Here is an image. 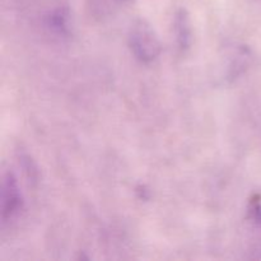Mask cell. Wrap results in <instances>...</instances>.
Masks as SVG:
<instances>
[{
	"label": "cell",
	"mask_w": 261,
	"mask_h": 261,
	"mask_svg": "<svg viewBox=\"0 0 261 261\" xmlns=\"http://www.w3.org/2000/svg\"><path fill=\"white\" fill-rule=\"evenodd\" d=\"M23 206V198L15 176L7 172L3 177L2 185V218L7 222L13 218Z\"/></svg>",
	"instance_id": "7a4b0ae2"
},
{
	"label": "cell",
	"mask_w": 261,
	"mask_h": 261,
	"mask_svg": "<svg viewBox=\"0 0 261 261\" xmlns=\"http://www.w3.org/2000/svg\"><path fill=\"white\" fill-rule=\"evenodd\" d=\"M246 219L256 228L261 229V194H252L247 204Z\"/></svg>",
	"instance_id": "52a82bcc"
},
{
	"label": "cell",
	"mask_w": 261,
	"mask_h": 261,
	"mask_svg": "<svg viewBox=\"0 0 261 261\" xmlns=\"http://www.w3.org/2000/svg\"><path fill=\"white\" fill-rule=\"evenodd\" d=\"M135 193H137V196L140 200H148L150 198L149 190L144 185H138L137 189H135Z\"/></svg>",
	"instance_id": "ba28073f"
},
{
	"label": "cell",
	"mask_w": 261,
	"mask_h": 261,
	"mask_svg": "<svg viewBox=\"0 0 261 261\" xmlns=\"http://www.w3.org/2000/svg\"><path fill=\"white\" fill-rule=\"evenodd\" d=\"M18 162H19V166L22 167L23 173H24L28 182L35 186L38 182L40 172H38V167L33 158L27 153H20L19 157H18Z\"/></svg>",
	"instance_id": "8992f818"
},
{
	"label": "cell",
	"mask_w": 261,
	"mask_h": 261,
	"mask_svg": "<svg viewBox=\"0 0 261 261\" xmlns=\"http://www.w3.org/2000/svg\"><path fill=\"white\" fill-rule=\"evenodd\" d=\"M173 25H175L173 28H175L176 41H177L180 50H189L191 43H193V30H191L190 15H189L188 10L185 8L177 9L175 14V20H173Z\"/></svg>",
	"instance_id": "3957f363"
},
{
	"label": "cell",
	"mask_w": 261,
	"mask_h": 261,
	"mask_svg": "<svg viewBox=\"0 0 261 261\" xmlns=\"http://www.w3.org/2000/svg\"><path fill=\"white\" fill-rule=\"evenodd\" d=\"M47 27L59 36L69 35V9L66 7L56 8L48 14Z\"/></svg>",
	"instance_id": "277c9868"
},
{
	"label": "cell",
	"mask_w": 261,
	"mask_h": 261,
	"mask_svg": "<svg viewBox=\"0 0 261 261\" xmlns=\"http://www.w3.org/2000/svg\"><path fill=\"white\" fill-rule=\"evenodd\" d=\"M250 60H251V51L247 47H240L239 51H237L236 55L232 59L231 64H229L228 73H227V78L229 81H233L237 76L241 75L246 68L249 66Z\"/></svg>",
	"instance_id": "5b68a950"
},
{
	"label": "cell",
	"mask_w": 261,
	"mask_h": 261,
	"mask_svg": "<svg viewBox=\"0 0 261 261\" xmlns=\"http://www.w3.org/2000/svg\"><path fill=\"white\" fill-rule=\"evenodd\" d=\"M129 47L140 63L149 64L160 56L162 51L161 41L149 22L137 19L129 31Z\"/></svg>",
	"instance_id": "6da1fadb"
},
{
	"label": "cell",
	"mask_w": 261,
	"mask_h": 261,
	"mask_svg": "<svg viewBox=\"0 0 261 261\" xmlns=\"http://www.w3.org/2000/svg\"><path fill=\"white\" fill-rule=\"evenodd\" d=\"M116 2H119V3H126V2H129V0H116Z\"/></svg>",
	"instance_id": "9c48e42d"
}]
</instances>
